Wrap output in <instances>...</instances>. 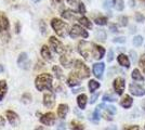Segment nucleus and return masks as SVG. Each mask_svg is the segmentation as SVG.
Returning a JSON list of instances; mask_svg holds the SVG:
<instances>
[{
  "label": "nucleus",
  "instance_id": "obj_52",
  "mask_svg": "<svg viewBox=\"0 0 145 130\" xmlns=\"http://www.w3.org/2000/svg\"><path fill=\"white\" fill-rule=\"evenodd\" d=\"M6 125V120H5V117L0 115V127H3Z\"/></svg>",
  "mask_w": 145,
  "mask_h": 130
},
{
  "label": "nucleus",
  "instance_id": "obj_40",
  "mask_svg": "<svg viewBox=\"0 0 145 130\" xmlns=\"http://www.w3.org/2000/svg\"><path fill=\"white\" fill-rule=\"evenodd\" d=\"M118 21L120 22L119 24H120L121 26H126V25L128 24V19H127V16H119V18H118Z\"/></svg>",
  "mask_w": 145,
  "mask_h": 130
},
{
  "label": "nucleus",
  "instance_id": "obj_30",
  "mask_svg": "<svg viewBox=\"0 0 145 130\" xmlns=\"http://www.w3.org/2000/svg\"><path fill=\"white\" fill-rule=\"evenodd\" d=\"M21 101H22V103H24V104H29L30 102H31V94L28 92L24 93V94L22 95V98H21Z\"/></svg>",
  "mask_w": 145,
  "mask_h": 130
},
{
  "label": "nucleus",
  "instance_id": "obj_46",
  "mask_svg": "<svg viewBox=\"0 0 145 130\" xmlns=\"http://www.w3.org/2000/svg\"><path fill=\"white\" fill-rule=\"evenodd\" d=\"M113 59H114V52H113V50H109L108 56H107V61H108V62H112Z\"/></svg>",
  "mask_w": 145,
  "mask_h": 130
},
{
  "label": "nucleus",
  "instance_id": "obj_31",
  "mask_svg": "<svg viewBox=\"0 0 145 130\" xmlns=\"http://www.w3.org/2000/svg\"><path fill=\"white\" fill-rule=\"evenodd\" d=\"M71 125H72V130H84V125L80 124L79 122L72 120Z\"/></svg>",
  "mask_w": 145,
  "mask_h": 130
},
{
  "label": "nucleus",
  "instance_id": "obj_23",
  "mask_svg": "<svg viewBox=\"0 0 145 130\" xmlns=\"http://www.w3.org/2000/svg\"><path fill=\"white\" fill-rule=\"evenodd\" d=\"M117 60H118V63L120 64L121 66L127 68L130 67V61H129V59H128V56L126 54H119Z\"/></svg>",
  "mask_w": 145,
  "mask_h": 130
},
{
  "label": "nucleus",
  "instance_id": "obj_41",
  "mask_svg": "<svg viewBox=\"0 0 145 130\" xmlns=\"http://www.w3.org/2000/svg\"><path fill=\"white\" fill-rule=\"evenodd\" d=\"M68 2V5H71L72 7H78L81 3V0H66Z\"/></svg>",
  "mask_w": 145,
  "mask_h": 130
},
{
  "label": "nucleus",
  "instance_id": "obj_56",
  "mask_svg": "<svg viewBox=\"0 0 145 130\" xmlns=\"http://www.w3.org/2000/svg\"><path fill=\"white\" fill-rule=\"evenodd\" d=\"M1 72H3V66L0 64V73H1Z\"/></svg>",
  "mask_w": 145,
  "mask_h": 130
},
{
  "label": "nucleus",
  "instance_id": "obj_27",
  "mask_svg": "<svg viewBox=\"0 0 145 130\" xmlns=\"http://www.w3.org/2000/svg\"><path fill=\"white\" fill-rule=\"evenodd\" d=\"M78 22L81 25H82V26H85L86 28H88V29H91V28H92V23H91L90 21L87 19V18H85V16H81V18H79Z\"/></svg>",
  "mask_w": 145,
  "mask_h": 130
},
{
  "label": "nucleus",
  "instance_id": "obj_20",
  "mask_svg": "<svg viewBox=\"0 0 145 130\" xmlns=\"http://www.w3.org/2000/svg\"><path fill=\"white\" fill-rule=\"evenodd\" d=\"M18 66H20V67L26 68L25 65H27V64H28V57H27V54H26L25 52L21 53V54L18 56Z\"/></svg>",
  "mask_w": 145,
  "mask_h": 130
},
{
  "label": "nucleus",
  "instance_id": "obj_44",
  "mask_svg": "<svg viewBox=\"0 0 145 130\" xmlns=\"http://www.w3.org/2000/svg\"><path fill=\"white\" fill-rule=\"evenodd\" d=\"M135 20L141 23V22H143V21H144V16H143L141 13H137V14H135Z\"/></svg>",
  "mask_w": 145,
  "mask_h": 130
},
{
  "label": "nucleus",
  "instance_id": "obj_6",
  "mask_svg": "<svg viewBox=\"0 0 145 130\" xmlns=\"http://www.w3.org/2000/svg\"><path fill=\"white\" fill-rule=\"evenodd\" d=\"M69 36H71L72 39L78 38V37L88 38L89 34H88V31H85L81 26H79V25H74L72 27V29L69 31Z\"/></svg>",
  "mask_w": 145,
  "mask_h": 130
},
{
  "label": "nucleus",
  "instance_id": "obj_3",
  "mask_svg": "<svg viewBox=\"0 0 145 130\" xmlns=\"http://www.w3.org/2000/svg\"><path fill=\"white\" fill-rule=\"evenodd\" d=\"M93 44L94 43L84 41V40L78 43L79 53L81 54V56H84V59L87 61H90L93 57Z\"/></svg>",
  "mask_w": 145,
  "mask_h": 130
},
{
  "label": "nucleus",
  "instance_id": "obj_47",
  "mask_svg": "<svg viewBox=\"0 0 145 130\" xmlns=\"http://www.w3.org/2000/svg\"><path fill=\"white\" fill-rule=\"evenodd\" d=\"M114 42H125L126 41V38L125 37H119V38H114L113 40Z\"/></svg>",
  "mask_w": 145,
  "mask_h": 130
},
{
  "label": "nucleus",
  "instance_id": "obj_13",
  "mask_svg": "<svg viewBox=\"0 0 145 130\" xmlns=\"http://www.w3.org/2000/svg\"><path fill=\"white\" fill-rule=\"evenodd\" d=\"M6 117L10 125H12L13 127H16L20 124V117L18 115L13 111H7L6 112Z\"/></svg>",
  "mask_w": 145,
  "mask_h": 130
},
{
  "label": "nucleus",
  "instance_id": "obj_43",
  "mask_svg": "<svg viewBox=\"0 0 145 130\" xmlns=\"http://www.w3.org/2000/svg\"><path fill=\"white\" fill-rule=\"evenodd\" d=\"M78 12L80 13V14H85L86 13V7L82 2L78 6Z\"/></svg>",
  "mask_w": 145,
  "mask_h": 130
},
{
  "label": "nucleus",
  "instance_id": "obj_1",
  "mask_svg": "<svg viewBox=\"0 0 145 130\" xmlns=\"http://www.w3.org/2000/svg\"><path fill=\"white\" fill-rule=\"evenodd\" d=\"M52 81L53 78L50 74H40L38 75L35 79V86H36L38 91H43V90H51L52 89Z\"/></svg>",
  "mask_w": 145,
  "mask_h": 130
},
{
  "label": "nucleus",
  "instance_id": "obj_53",
  "mask_svg": "<svg viewBox=\"0 0 145 130\" xmlns=\"http://www.w3.org/2000/svg\"><path fill=\"white\" fill-rule=\"evenodd\" d=\"M130 53H131V56H132L133 61H135V59H137V53H135V54H134V52H133V51H131V52H130Z\"/></svg>",
  "mask_w": 145,
  "mask_h": 130
},
{
  "label": "nucleus",
  "instance_id": "obj_10",
  "mask_svg": "<svg viewBox=\"0 0 145 130\" xmlns=\"http://www.w3.org/2000/svg\"><path fill=\"white\" fill-rule=\"evenodd\" d=\"M125 86H126V84H125V79H123V78H121V77L116 78L115 80H114V84H113L114 90H115L116 93H117L118 95H121V94L123 93V91H125Z\"/></svg>",
  "mask_w": 145,
  "mask_h": 130
},
{
  "label": "nucleus",
  "instance_id": "obj_26",
  "mask_svg": "<svg viewBox=\"0 0 145 130\" xmlns=\"http://www.w3.org/2000/svg\"><path fill=\"white\" fill-rule=\"evenodd\" d=\"M132 79L133 80H135V81H144V76L140 73V71L139 69H133V72H132Z\"/></svg>",
  "mask_w": 145,
  "mask_h": 130
},
{
  "label": "nucleus",
  "instance_id": "obj_34",
  "mask_svg": "<svg viewBox=\"0 0 145 130\" xmlns=\"http://www.w3.org/2000/svg\"><path fill=\"white\" fill-rule=\"evenodd\" d=\"M101 108H102L101 105H99L97 108H95V111L93 112V120H94V122H97V120L100 119V117H101V113H100Z\"/></svg>",
  "mask_w": 145,
  "mask_h": 130
},
{
  "label": "nucleus",
  "instance_id": "obj_39",
  "mask_svg": "<svg viewBox=\"0 0 145 130\" xmlns=\"http://www.w3.org/2000/svg\"><path fill=\"white\" fill-rule=\"evenodd\" d=\"M140 67L142 68L143 73L145 74V54H143L140 59Z\"/></svg>",
  "mask_w": 145,
  "mask_h": 130
},
{
  "label": "nucleus",
  "instance_id": "obj_12",
  "mask_svg": "<svg viewBox=\"0 0 145 130\" xmlns=\"http://www.w3.org/2000/svg\"><path fill=\"white\" fill-rule=\"evenodd\" d=\"M55 104V95L53 92H47L43 94V105L48 108L53 107Z\"/></svg>",
  "mask_w": 145,
  "mask_h": 130
},
{
  "label": "nucleus",
  "instance_id": "obj_15",
  "mask_svg": "<svg viewBox=\"0 0 145 130\" xmlns=\"http://www.w3.org/2000/svg\"><path fill=\"white\" fill-rule=\"evenodd\" d=\"M105 54V49L102 46L93 44V59L95 60H101Z\"/></svg>",
  "mask_w": 145,
  "mask_h": 130
},
{
  "label": "nucleus",
  "instance_id": "obj_58",
  "mask_svg": "<svg viewBox=\"0 0 145 130\" xmlns=\"http://www.w3.org/2000/svg\"><path fill=\"white\" fill-rule=\"evenodd\" d=\"M143 108H144V110H145V101H144V102H143Z\"/></svg>",
  "mask_w": 145,
  "mask_h": 130
},
{
  "label": "nucleus",
  "instance_id": "obj_54",
  "mask_svg": "<svg viewBox=\"0 0 145 130\" xmlns=\"http://www.w3.org/2000/svg\"><path fill=\"white\" fill-rule=\"evenodd\" d=\"M18 26H20V25H18V23H16V33H20V27H18Z\"/></svg>",
  "mask_w": 145,
  "mask_h": 130
},
{
  "label": "nucleus",
  "instance_id": "obj_59",
  "mask_svg": "<svg viewBox=\"0 0 145 130\" xmlns=\"http://www.w3.org/2000/svg\"><path fill=\"white\" fill-rule=\"evenodd\" d=\"M142 1H143V2H144V3H145V0H142Z\"/></svg>",
  "mask_w": 145,
  "mask_h": 130
},
{
  "label": "nucleus",
  "instance_id": "obj_50",
  "mask_svg": "<svg viewBox=\"0 0 145 130\" xmlns=\"http://www.w3.org/2000/svg\"><path fill=\"white\" fill-rule=\"evenodd\" d=\"M109 29L113 31V33H116V31H118V28H117V26L115 24H110L109 25Z\"/></svg>",
  "mask_w": 145,
  "mask_h": 130
},
{
  "label": "nucleus",
  "instance_id": "obj_11",
  "mask_svg": "<svg viewBox=\"0 0 145 130\" xmlns=\"http://www.w3.org/2000/svg\"><path fill=\"white\" fill-rule=\"evenodd\" d=\"M129 91H130L131 94L135 95V97H143V95H145V89L142 88L141 86H139L138 84H135V82L130 84Z\"/></svg>",
  "mask_w": 145,
  "mask_h": 130
},
{
  "label": "nucleus",
  "instance_id": "obj_17",
  "mask_svg": "<svg viewBox=\"0 0 145 130\" xmlns=\"http://www.w3.org/2000/svg\"><path fill=\"white\" fill-rule=\"evenodd\" d=\"M40 54L43 57V60H46L47 62H50L52 61V54H51V51H50V48H49L47 44L42 46V48L40 50Z\"/></svg>",
  "mask_w": 145,
  "mask_h": 130
},
{
  "label": "nucleus",
  "instance_id": "obj_48",
  "mask_svg": "<svg viewBox=\"0 0 145 130\" xmlns=\"http://www.w3.org/2000/svg\"><path fill=\"white\" fill-rule=\"evenodd\" d=\"M123 130H141L139 126H130V127H127V128H125Z\"/></svg>",
  "mask_w": 145,
  "mask_h": 130
},
{
  "label": "nucleus",
  "instance_id": "obj_5",
  "mask_svg": "<svg viewBox=\"0 0 145 130\" xmlns=\"http://www.w3.org/2000/svg\"><path fill=\"white\" fill-rule=\"evenodd\" d=\"M49 44L52 48V50L54 51L55 53H57V54H63L66 51V48L64 47V44L62 43V41L59 40L54 36H51L50 37V39H49Z\"/></svg>",
  "mask_w": 145,
  "mask_h": 130
},
{
  "label": "nucleus",
  "instance_id": "obj_2",
  "mask_svg": "<svg viewBox=\"0 0 145 130\" xmlns=\"http://www.w3.org/2000/svg\"><path fill=\"white\" fill-rule=\"evenodd\" d=\"M51 26L55 31V34L60 37H66L69 34V28H68V24L65 23L64 21L61 19H52L51 21Z\"/></svg>",
  "mask_w": 145,
  "mask_h": 130
},
{
  "label": "nucleus",
  "instance_id": "obj_33",
  "mask_svg": "<svg viewBox=\"0 0 145 130\" xmlns=\"http://www.w3.org/2000/svg\"><path fill=\"white\" fill-rule=\"evenodd\" d=\"M39 28H40V31H41V34H42V35H47V34H48V27H47V24L43 22L42 20H41L40 23H39Z\"/></svg>",
  "mask_w": 145,
  "mask_h": 130
},
{
  "label": "nucleus",
  "instance_id": "obj_45",
  "mask_svg": "<svg viewBox=\"0 0 145 130\" xmlns=\"http://www.w3.org/2000/svg\"><path fill=\"white\" fill-rule=\"evenodd\" d=\"M112 5H114V0H106L105 3H104V7H105L106 9H108V8L112 7Z\"/></svg>",
  "mask_w": 145,
  "mask_h": 130
},
{
  "label": "nucleus",
  "instance_id": "obj_4",
  "mask_svg": "<svg viewBox=\"0 0 145 130\" xmlns=\"http://www.w3.org/2000/svg\"><path fill=\"white\" fill-rule=\"evenodd\" d=\"M74 72L78 75L81 79L88 78L90 76V69L88 68V66L85 63L80 60H76L74 62Z\"/></svg>",
  "mask_w": 145,
  "mask_h": 130
},
{
  "label": "nucleus",
  "instance_id": "obj_14",
  "mask_svg": "<svg viewBox=\"0 0 145 130\" xmlns=\"http://www.w3.org/2000/svg\"><path fill=\"white\" fill-rule=\"evenodd\" d=\"M80 81H81V78L75 72H72L67 78V85L69 87H76L80 85Z\"/></svg>",
  "mask_w": 145,
  "mask_h": 130
},
{
  "label": "nucleus",
  "instance_id": "obj_38",
  "mask_svg": "<svg viewBox=\"0 0 145 130\" xmlns=\"http://www.w3.org/2000/svg\"><path fill=\"white\" fill-rule=\"evenodd\" d=\"M63 1L64 0H51V3H52V6L55 7L56 9H59L61 7L63 6Z\"/></svg>",
  "mask_w": 145,
  "mask_h": 130
},
{
  "label": "nucleus",
  "instance_id": "obj_57",
  "mask_svg": "<svg viewBox=\"0 0 145 130\" xmlns=\"http://www.w3.org/2000/svg\"><path fill=\"white\" fill-rule=\"evenodd\" d=\"M34 2H39V1H41V0H33Z\"/></svg>",
  "mask_w": 145,
  "mask_h": 130
},
{
  "label": "nucleus",
  "instance_id": "obj_55",
  "mask_svg": "<svg viewBox=\"0 0 145 130\" xmlns=\"http://www.w3.org/2000/svg\"><path fill=\"white\" fill-rule=\"evenodd\" d=\"M36 130H44V128H43L42 126H39V127H38Z\"/></svg>",
  "mask_w": 145,
  "mask_h": 130
},
{
  "label": "nucleus",
  "instance_id": "obj_19",
  "mask_svg": "<svg viewBox=\"0 0 145 130\" xmlns=\"http://www.w3.org/2000/svg\"><path fill=\"white\" fill-rule=\"evenodd\" d=\"M68 105L67 104H60V105L57 106V116L60 118H65L67 115V113H68Z\"/></svg>",
  "mask_w": 145,
  "mask_h": 130
},
{
  "label": "nucleus",
  "instance_id": "obj_35",
  "mask_svg": "<svg viewBox=\"0 0 145 130\" xmlns=\"http://www.w3.org/2000/svg\"><path fill=\"white\" fill-rule=\"evenodd\" d=\"M116 100H117L116 95H113V94H105L103 97V101H105V102H114Z\"/></svg>",
  "mask_w": 145,
  "mask_h": 130
},
{
  "label": "nucleus",
  "instance_id": "obj_29",
  "mask_svg": "<svg viewBox=\"0 0 145 130\" xmlns=\"http://www.w3.org/2000/svg\"><path fill=\"white\" fill-rule=\"evenodd\" d=\"M114 7H115L116 10L122 11L123 8H125V2H123V0H114Z\"/></svg>",
  "mask_w": 145,
  "mask_h": 130
},
{
  "label": "nucleus",
  "instance_id": "obj_21",
  "mask_svg": "<svg viewBox=\"0 0 145 130\" xmlns=\"http://www.w3.org/2000/svg\"><path fill=\"white\" fill-rule=\"evenodd\" d=\"M132 103H133V100L130 95H125V97L122 98V100L120 101V105L122 106L123 108H129V107H131V106H132Z\"/></svg>",
  "mask_w": 145,
  "mask_h": 130
},
{
  "label": "nucleus",
  "instance_id": "obj_22",
  "mask_svg": "<svg viewBox=\"0 0 145 130\" xmlns=\"http://www.w3.org/2000/svg\"><path fill=\"white\" fill-rule=\"evenodd\" d=\"M87 102H88V98H87V95L86 94H80L78 95V98H77V104H78L79 108L80 110H84L86 108V105H87Z\"/></svg>",
  "mask_w": 145,
  "mask_h": 130
},
{
  "label": "nucleus",
  "instance_id": "obj_36",
  "mask_svg": "<svg viewBox=\"0 0 145 130\" xmlns=\"http://www.w3.org/2000/svg\"><path fill=\"white\" fill-rule=\"evenodd\" d=\"M142 43H143V38H142V36H135V37L133 38V44L135 47H140Z\"/></svg>",
  "mask_w": 145,
  "mask_h": 130
},
{
  "label": "nucleus",
  "instance_id": "obj_9",
  "mask_svg": "<svg viewBox=\"0 0 145 130\" xmlns=\"http://www.w3.org/2000/svg\"><path fill=\"white\" fill-rule=\"evenodd\" d=\"M10 28V23L7 15L3 12H0V34H7Z\"/></svg>",
  "mask_w": 145,
  "mask_h": 130
},
{
  "label": "nucleus",
  "instance_id": "obj_7",
  "mask_svg": "<svg viewBox=\"0 0 145 130\" xmlns=\"http://www.w3.org/2000/svg\"><path fill=\"white\" fill-rule=\"evenodd\" d=\"M37 116H39L40 123L46 126H53L55 124V115L53 113H46V114H40L37 113Z\"/></svg>",
  "mask_w": 145,
  "mask_h": 130
},
{
  "label": "nucleus",
  "instance_id": "obj_25",
  "mask_svg": "<svg viewBox=\"0 0 145 130\" xmlns=\"http://www.w3.org/2000/svg\"><path fill=\"white\" fill-rule=\"evenodd\" d=\"M52 71H53V73H54L55 78H56V79H59V80H63V79H64V74H63L62 69H61V68L59 67L57 65L53 66Z\"/></svg>",
  "mask_w": 145,
  "mask_h": 130
},
{
  "label": "nucleus",
  "instance_id": "obj_16",
  "mask_svg": "<svg viewBox=\"0 0 145 130\" xmlns=\"http://www.w3.org/2000/svg\"><path fill=\"white\" fill-rule=\"evenodd\" d=\"M104 69H105V64L104 63H95L93 65V74L97 78H102Z\"/></svg>",
  "mask_w": 145,
  "mask_h": 130
},
{
  "label": "nucleus",
  "instance_id": "obj_8",
  "mask_svg": "<svg viewBox=\"0 0 145 130\" xmlns=\"http://www.w3.org/2000/svg\"><path fill=\"white\" fill-rule=\"evenodd\" d=\"M60 62L61 64L64 66V67H71L72 65V54H71V51L68 49H66V51L62 54V56L60 57Z\"/></svg>",
  "mask_w": 145,
  "mask_h": 130
},
{
  "label": "nucleus",
  "instance_id": "obj_32",
  "mask_svg": "<svg viewBox=\"0 0 145 130\" xmlns=\"http://www.w3.org/2000/svg\"><path fill=\"white\" fill-rule=\"evenodd\" d=\"M94 22L97 25H102L103 26V25L107 24V18H105V16H99V18H95Z\"/></svg>",
  "mask_w": 145,
  "mask_h": 130
},
{
  "label": "nucleus",
  "instance_id": "obj_42",
  "mask_svg": "<svg viewBox=\"0 0 145 130\" xmlns=\"http://www.w3.org/2000/svg\"><path fill=\"white\" fill-rule=\"evenodd\" d=\"M104 107L106 108V112H107V113H110V114H115L116 113V108L114 107V106H112V105L105 106L104 105Z\"/></svg>",
  "mask_w": 145,
  "mask_h": 130
},
{
  "label": "nucleus",
  "instance_id": "obj_37",
  "mask_svg": "<svg viewBox=\"0 0 145 130\" xmlns=\"http://www.w3.org/2000/svg\"><path fill=\"white\" fill-rule=\"evenodd\" d=\"M95 37L100 40H105L106 39V34L104 31H97V34H95Z\"/></svg>",
  "mask_w": 145,
  "mask_h": 130
},
{
  "label": "nucleus",
  "instance_id": "obj_51",
  "mask_svg": "<svg viewBox=\"0 0 145 130\" xmlns=\"http://www.w3.org/2000/svg\"><path fill=\"white\" fill-rule=\"evenodd\" d=\"M57 130H66V126L64 123H61L59 126H57Z\"/></svg>",
  "mask_w": 145,
  "mask_h": 130
},
{
  "label": "nucleus",
  "instance_id": "obj_18",
  "mask_svg": "<svg viewBox=\"0 0 145 130\" xmlns=\"http://www.w3.org/2000/svg\"><path fill=\"white\" fill-rule=\"evenodd\" d=\"M61 15H62V18H63V19L69 20V21L79 19V18H77V13L72 11V10H64L63 12L61 13Z\"/></svg>",
  "mask_w": 145,
  "mask_h": 130
},
{
  "label": "nucleus",
  "instance_id": "obj_28",
  "mask_svg": "<svg viewBox=\"0 0 145 130\" xmlns=\"http://www.w3.org/2000/svg\"><path fill=\"white\" fill-rule=\"evenodd\" d=\"M89 90H90V92H94L97 89H99L100 88V82H97V80H90L89 81Z\"/></svg>",
  "mask_w": 145,
  "mask_h": 130
},
{
  "label": "nucleus",
  "instance_id": "obj_49",
  "mask_svg": "<svg viewBox=\"0 0 145 130\" xmlns=\"http://www.w3.org/2000/svg\"><path fill=\"white\" fill-rule=\"evenodd\" d=\"M97 98H99V93H95V94H93V97H92V98H91V100H90L91 104H93V103L97 101Z\"/></svg>",
  "mask_w": 145,
  "mask_h": 130
},
{
  "label": "nucleus",
  "instance_id": "obj_24",
  "mask_svg": "<svg viewBox=\"0 0 145 130\" xmlns=\"http://www.w3.org/2000/svg\"><path fill=\"white\" fill-rule=\"evenodd\" d=\"M7 91H8V85L5 80H0V101H2L6 97Z\"/></svg>",
  "mask_w": 145,
  "mask_h": 130
}]
</instances>
